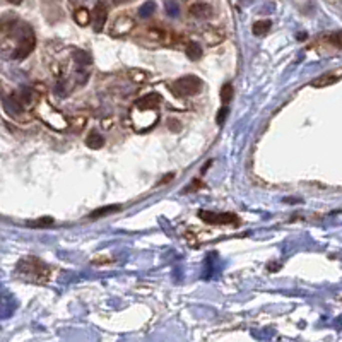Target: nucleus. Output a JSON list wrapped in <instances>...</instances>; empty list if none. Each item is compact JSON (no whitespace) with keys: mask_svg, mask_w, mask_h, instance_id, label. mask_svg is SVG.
<instances>
[{"mask_svg":"<svg viewBox=\"0 0 342 342\" xmlns=\"http://www.w3.org/2000/svg\"><path fill=\"white\" fill-rule=\"evenodd\" d=\"M12 31L17 36V41H15V46L10 51V58H15V60L26 58L36 46V36L33 33V29L27 24H22L21 29H17V26H15Z\"/></svg>","mask_w":342,"mask_h":342,"instance_id":"obj_1","label":"nucleus"},{"mask_svg":"<svg viewBox=\"0 0 342 342\" xmlns=\"http://www.w3.org/2000/svg\"><path fill=\"white\" fill-rule=\"evenodd\" d=\"M204 82L200 77L197 75H183V77L176 79L175 82L171 84V91L175 96L178 98H190V96H195L202 91Z\"/></svg>","mask_w":342,"mask_h":342,"instance_id":"obj_2","label":"nucleus"},{"mask_svg":"<svg viewBox=\"0 0 342 342\" xmlns=\"http://www.w3.org/2000/svg\"><path fill=\"white\" fill-rule=\"evenodd\" d=\"M17 271L22 274V276L29 277V279L33 281H39L41 283L43 279H46L48 272H50V269L46 267L45 262H41V260L34 259V257H31V259H24L21 260V264H19Z\"/></svg>","mask_w":342,"mask_h":342,"instance_id":"obj_3","label":"nucleus"},{"mask_svg":"<svg viewBox=\"0 0 342 342\" xmlns=\"http://www.w3.org/2000/svg\"><path fill=\"white\" fill-rule=\"evenodd\" d=\"M159 113L156 110H140L135 106V110L130 115V122L137 132H146L158 123Z\"/></svg>","mask_w":342,"mask_h":342,"instance_id":"obj_4","label":"nucleus"},{"mask_svg":"<svg viewBox=\"0 0 342 342\" xmlns=\"http://www.w3.org/2000/svg\"><path fill=\"white\" fill-rule=\"evenodd\" d=\"M36 113H38V116L46 123V125H50L53 128H60V130H63V128L67 127V120L63 118L57 110H53L46 101L39 103V106L36 108Z\"/></svg>","mask_w":342,"mask_h":342,"instance_id":"obj_5","label":"nucleus"},{"mask_svg":"<svg viewBox=\"0 0 342 342\" xmlns=\"http://www.w3.org/2000/svg\"><path fill=\"white\" fill-rule=\"evenodd\" d=\"M199 217L207 224H223V226H238L240 224V217L235 214H216V212H209V211H199Z\"/></svg>","mask_w":342,"mask_h":342,"instance_id":"obj_6","label":"nucleus"},{"mask_svg":"<svg viewBox=\"0 0 342 342\" xmlns=\"http://www.w3.org/2000/svg\"><path fill=\"white\" fill-rule=\"evenodd\" d=\"M134 27H135L134 19H132L130 15H127V14H122V15H118V17L115 19L113 26H111V36H116V38H120V36H125L127 33H130Z\"/></svg>","mask_w":342,"mask_h":342,"instance_id":"obj_7","label":"nucleus"},{"mask_svg":"<svg viewBox=\"0 0 342 342\" xmlns=\"http://www.w3.org/2000/svg\"><path fill=\"white\" fill-rule=\"evenodd\" d=\"M108 19V5L104 0H99L92 10V21H94V31H101Z\"/></svg>","mask_w":342,"mask_h":342,"instance_id":"obj_8","label":"nucleus"},{"mask_svg":"<svg viewBox=\"0 0 342 342\" xmlns=\"http://www.w3.org/2000/svg\"><path fill=\"white\" fill-rule=\"evenodd\" d=\"M161 101H163V99H161V96L158 92H149V94L142 96V98L135 103V106L140 108V110H158Z\"/></svg>","mask_w":342,"mask_h":342,"instance_id":"obj_9","label":"nucleus"},{"mask_svg":"<svg viewBox=\"0 0 342 342\" xmlns=\"http://www.w3.org/2000/svg\"><path fill=\"white\" fill-rule=\"evenodd\" d=\"M188 12H190V15H194L197 19H204L212 14V9H211V5H207V3H204V2H194V3H190V7H188Z\"/></svg>","mask_w":342,"mask_h":342,"instance_id":"obj_10","label":"nucleus"},{"mask_svg":"<svg viewBox=\"0 0 342 342\" xmlns=\"http://www.w3.org/2000/svg\"><path fill=\"white\" fill-rule=\"evenodd\" d=\"M204 39L207 41V45L216 46V45H219V43L224 39V33H221V31L216 29V27H205Z\"/></svg>","mask_w":342,"mask_h":342,"instance_id":"obj_11","label":"nucleus"},{"mask_svg":"<svg viewBox=\"0 0 342 342\" xmlns=\"http://www.w3.org/2000/svg\"><path fill=\"white\" fill-rule=\"evenodd\" d=\"M15 26H17V17H15V14H12V12H7V14H3L2 17H0V31H2V33L9 34Z\"/></svg>","mask_w":342,"mask_h":342,"instance_id":"obj_12","label":"nucleus"},{"mask_svg":"<svg viewBox=\"0 0 342 342\" xmlns=\"http://www.w3.org/2000/svg\"><path fill=\"white\" fill-rule=\"evenodd\" d=\"M342 79V68L341 72H329V74L322 75L317 80H313V86L315 87H322V86H329V84H334L337 82V80Z\"/></svg>","mask_w":342,"mask_h":342,"instance_id":"obj_13","label":"nucleus"},{"mask_svg":"<svg viewBox=\"0 0 342 342\" xmlns=\"http://www.w3.org/2000/svg\"><path fill=\"white\" fill-rule=\"evenodd\" d=\"M86 146L89 149H101L104 146V139L99 132L92 130L89 135L86 137Z\"/></svg>","mask_w":342,"mask_h":342,"instance_id":"obj_14","label":"nucleus"},{"mask_svg":"<svg viewBox=\"0 0 342 342\" xmlns=\"http://www.w3.org/2000/svg\"><path fill=\"white\" fill-rule=\"evenodd\" d=\"M272 27V22L269 21V19H262V21H257L253 22L252 26V33L255 36H264L269 33V29Z\"/></svg>","mask_w":342,"mask_h":342,"instance_id":"obj_15","label":"nucleus"},{"mask_svg":"<svg viewBox=\"0 0 342 342\" xmlns=\"http://www.w3.org/2000/svg\"><path fill=\"white\" fill-rule=\"evenodd\" d=\"M185 53H187V57L190 60H200L202 58V46L199 45V43L195 41H190L187 45V48H185Z\"/></svg>","mask_w":342,"mask_h":342,"instance_id":"obj_16","label":"nucleus"},{"mask_svg":"<svg viewBox=\"0 0 342 342\" xmlns=\"http://www.w3.org/2000/svg\"><path fill=\"white\" fill-rule=\"evenodd\" d=\"M74 19H75V22H77L79 26H87V24L91 22V19H92V14H91V12L87 10V9L80 7V9L75 10Z\"/></svg>","mask_w":342,"mask_h":342,"instance_id":"obj_17","label":"nucleus"},{"mask_svg":"<svg viewBox=\"0 0 342 342\" xmlns=\"http://www.w3.org/2000/svg\"><path fill=\"white\" fill-rule=\"evenodd\" d=\"M233 96H235V87H233V84L231 82L223 84V87H221V101H223V104H228L233 99Z\"/></svg>","mask_w":342,"mask_h":342,"instance_id":"obj_18","label":"nucleus"},{"mask_svg":"<svg viewBox=\"0 0 342 342\" xmlns=\"http://www.w3.org/2000/svg\"><path fill=\"white\" fill-rule=\"evenodd\" d=\"M120 211V205H106V207L103 209H96V211L91 212V217L94 219V217H103V216H108L111 214V212H116Z\"/></svg>","mask_w":342,"mask_h":342,"instance_id":"obj_19","label":"nucleus"},{"mask_svg":"<svg viewBox=\"0 0 342 342\" xmlns=\"http://www.w3.org/2000/svg\"><path fill=\"white\" fill-rule=\"evenodd\" d=\"M156 10V3L152 2V0H149V2H144L142 5H140L139 9V15L140 17H149V15H152Z\"/></svg>","mask_w":342,"mask_h":342,"instance_id":"obj_20","label":"nucleus"},{"mask_svg":"<svg viewBox=\"0 0 342 342\" xmlns=\"http://www.w3.org/2000/svg\"><path fill=\"white\" fill-rule=\"evenodd\" d=\"M51 224H53V217H39V219L29 221V223H27V226H31V228H46V226H51Z\"/></svg>","mask_w":342,"mask_h":342,"instance_id":"obj_21","label":"nucleus"},{"mask_svg":"<svg viewBox=\"0 0 342 342\" xmlns=\"http://www.w3.org/2000/svg\"><path fill=\"white\" fill-rule=\"evenodd\" d=\"M327 41L331 43L332 46L342 48V31H339V33H334L331 36H327Z\"/></svg>","mask_w":342,"mask_h":342,"instance_id":"obj_22","label":"nucleus"},{"mask_svg":"<svg viewBox=\"0 0 342 342\" xmlns=\"http://www.w3.org/2000/svg\"><path fill=\"white\" fill-rule=\"evenodd\" d=\"M130 77H132V80H134V82H144V80H146L149 75H147L146 70H132L130 72Z\"/></svg>","mask_w":342,"mask_h":342,"instance_id":"obj_23","label":"nucleus"},{"mask_svg":"<svg viewBox=\"0 0 342 342\" xmlns=\"http://www.w3.org/2000/svg\"><path fill=\"white\" fill-rule=\"evenodd\" d=\"M226 116H228V108L223 106L219 110V113H217V116H216V123H217V125H223L224 120H226Z\"/></svg>","mask_w":342,"mask_h":342,"instance_id":"obj_24","label":"nucleus"},{"mask_svg":"<svg viewBox=\"0 0 342 342\" xmlns=\"http://www.w3.org/2000/svg\"><path fill=\"white\" fill-rule=\"evenodd\" d=\"M166 12L170 15H176V14H178V3H176L175 0H170V2H166Z\"/></svg>","mask_w":342,"mask_h":342,"instance_id":"obj_25","label":"nucleus"},{"mask_svg":"<svg viewBox=\"0 0 342 342\" xmlns=\"http://www.w3.org/2000/svg\"><path fill=\"white\" fill-rule=\"evenodd\" d=\"M168 123H170V128H171L173 132H178L180 128H182V127H180V122H178V120H175V118H171Z\"/></svg>","mask_w":342,"mask_h":342,"instance_id":"obj_26","label":"nucleus"},{"mask_svg":"<svg viewBox=\"0 0 342 342\" xmlns=\"http://www.w3.org/2000/svg\"><path fill=\"white\" fill-rule=\"evenodd\" d=\"M132 2V0H113V5H122V3Z\"/></svg>","mask_w":342,"mask_h":342,"instance_id":"obj_27","label":"nucleus"},{"mask_svg":"<svg viewBox=\"0 0 342 342\" xmlns=\"http://www.w3.org/2000/svg\"><path fill=\"white\" fill-rule=\"evenodd\" d=\"M173 176H175V175H173V173H171V175H168V176H164V178H163V182H161V183H166V182H170V180L173 178Z\"/></svg>","mask_w":342,"mask_h":342,"instance_id":"obj_28","label":"nucleus"},{"mask_svg":"<svg viewBox=\"0 0 342 342\" xmlns=\"http://www.w3.org/2000/svg\"><path fill=\"white\" fill-rule=\"evenodd\" d=\"M9 3H12V5H19V3H22V0H7Z\"/></svg>","mask_w":342,"mask_h":342,"instance_id":"obj_29","label":"nucleus"}]
</instances>
